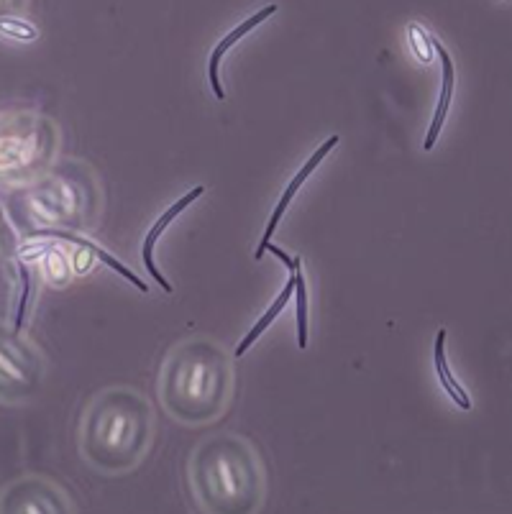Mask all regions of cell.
I'll use <instances>...</instances> for the list:
<instances>
[{"label":"cell","instance_id":"obj_1","mask_svg":"<svg viewBox=\"0 0 512 514\" xmlns=\"http://www.w3.org/2000/svg\"><path fill=\"white\" fill-rule=\"evenodd\" d=\"M231 356L213 338H190L169 351L159 374V399L182 425H208L231 405Z\"/></svg>","mask_w":512,"mask_h":514},{"label":"cell","instance_id":"obj_2","mask_svg":"<svg viewBox=\"0 0 512 514\" xmlns=\"http://www.w3.org/2000/svg\"><path fill=\"white\" fill-rule=\"evenodd\" d=\"M154 412L144 394L126 387L100 392L85 410L80 425V448L103 474H128L149 451Z\"/></svg>","mask_w":512,"mask_h":514},{"label":"cell","instance_id":"obj_3","mask_svg":"<svg viewBox=\"0 0 512 514\" xmlns=\"http://www.w3.org/2000/svg\"><path fill=\"white\" fill-rule=\"evenodd\" d=\"M190 481L200 507L213 514L256 512L267 476L254 445L239 435H213L190 458Z\"/></svg>","mask_w":512,"mask_h":514},{"label":"cell","instance_id":"obj_4","mask_svg":"<svg viewBox=\"0 0 512 514\" xmlns=\"http://www.w3.org/2000/svg\"><path fill=\"white\" fill-rule=\"evenodd\" d=\"M44 379V361L21 338V333L0 325V399L24 402L34 397Z\"/></svg>","mask_w":512,"mask_h":514},{"label":"cell","instance_id":"obj_5","mask_svg":"<svg viewBox=\"0 0 512 514\" xmlns=\"http://www.w3.org/2000/svg\"><path fill=\"white\" fill-rule=\"evenodd\" d=\"M70 502L47 479L26 476L6 489L0 497V512H70Z\"/></svg>","mask_w":512,"mask_h":514},{"label":"cell","instance_id":"obj_6","mask_svg":"<svg viewBox=\"0 0 512 514\" xmlns=\"http://www.w3.org/2000/svg\"><path fill=\"white\" fill-rule=\"evenodd\" d=\"M274 13H277V3H269V6L259 8L254 16H249L246 21H241L239 26H233V29L228 31L221 41H218L216 47H213V52H210V59H208V82H210V87H213V95H216L218 103H226V87H223V82H221V64H223V59H226V54L231 52V49L236 47L241 39H246V36H249L256 26H262L267 18H272Z\"/></svg>","mask_w":512,"mask_h":514},{"label":"cell","instance_id":"obj_7","mask_svg":"<svg viewBox=\"0 0 512 514\" xmlns=\"http://www.w3.org/2000/svg\"><path fill=\"white\" fill-rule=\"evenodd\" d=\"M200 195H205V185H198V187H192V190H187L185 195L177 200V203H172L167 210H164L162 215H159L157 223H154V226L149 228V231H146V236H144V246H141V259H144L146 272L152 274V279L159 284V287L164 289V292H172V284H169V279L164 277L162 272H159L157 261H154V246H157V241L162 238V233L169 228V223L180 218V215L185 213V210L190 208V205L195 203Z\"/></svg>","mask_w":512,"mask_h":514},{"label":"cell","instance_id":"obj_8","mask_svg":"<svg viewBox=\"0 0 512 514\" xmlns=\"http://www.w3.org/2000/svg\"><path fill=\"white\" fill-rule=\"evenodd\" d=\"M338 141H341V139H338V136H331V139H328V141H323V144H320L318 149L313 151V156H310L308 162H305L303 167H300V172H297L295 177H292L290 185H287V190L282 192V197H280V200H277V208H274V210H272V215H269L267 231H264L262 241H259V246H256V259H262V256H264V243L272 241L274 231H277V228H280V220L285 218L287 208H290V203H292V200H295L297 192H300V187H303L305 182L310 180V174H313L315 169L320 167V162H323V159H326V156L331 154L333 149H336Z\"/></svg>","mask_w":512,"mask_h":514},{"label":"cell","instance_id":"obj_9","mask_svg":"<svg viewBox=\"0 0 512 514\" xmlns=\"http://www.w3.org/2000/svg\"><path fill=\"white\" fill-rule=\"evenodd\" d=\"M431 47L436 49L438 59H441V93H438V105H436V113L431 118V128L425 133V141H423V149L431 151L436 146L438 136L443 131V123H446L448 110H451V100H454V85H456V70H454V59L448 54V49L443 47L441 41H436L431 36Z\"/></svg>","mask_w":512,"mask_h":514},{"label":"cell","instance_id":"obj_10","mask_svg":"<svg viewBox=\"0 0 512 514\" xmlns=\"http://www.w3.org/2000/svg\"><path fill=\"white\" fill-rule=\"evenodd\" d=\"M303 264V259H297L295 261V266H290V277H287V284H285V289H282L280 295H277V300L272 302V305H269V310L264 312L262 318L256 320L254 323V328L249 330V333L244 335V338H241L239 341V346H236V351H233V356H236V359H239V356H244L246 351H249L251 346H254L256 341H259V338H262L264 335V330L269 328V325L274 323V320L280 318V312L285 310V305L287 302H290V297H292V292H295V272H297V266Z\"/></svg>","mask_w":512,"mask_h":514},{"label":"cell","instance_id":"obj_11","mask_svg":"<svg viewBox=\"0 0 512 514\" xmlns=\"http://www.w3.org/2000/svg\"><path fill=\"white\" fill-rule=\"evenodd\" d=\"M433 366H436L438 382L446 389V394L451 397V402L461 407V410H472V397L466 394V389L456 382L454 371H451V364H448L446 356V328L438 330L436 335V351H433Z\"/></svg>","mask_w":512,"mask_h":514},{"label":"cell","instance_id":"obj_12","mask_svg":"<svg viewBox=\"0 0 512 514\" xmlns=\"http://www.w3.org/2000/svg\"><path fill=\"white\" fill-rule=\"evenodd\" d=\"M295 300H297V348L305 351L308 348V279H305L303 264L297 266L295 272Z\"/></svg>","mask_w":512,"mask_h":514},{"label":"cell","instance_id":"obj_13","mask_svg":"<svg viewBox=\"0 0 512 514\" xmlns=\"http://www.w3.org/2000/svg\"><path fill=\"white\" fill-rule=\"evenodd\" d=\"M54 236H59V238H67V241L77 243V246H85V249H90V251H93V254L98 256L100 261H105V264L111 266L113 272H116V274H121V277H126L128 282H131V284H134L136 289H139V292H144V295H146V292H149V287H146V284L141 282V279L136 277V274H131V272H128V269H126V266L121 264V261H116V259H113V256L108 254V251H103V249H100V246H95V243H90V241H82V238L67 236V233H57V231H54Z\"/></svg>","mask_w":512,"mask_h":514},{"label":"cell","instance_id":"obj_14","mask_svg":"<svg viewBox=\"0 0 512 514\" xmlns=\"http://www.w3.org/2000/svg\"><path fill=\"white\" fill-rule=\"evenodd\" d=\"M18 277H21V300H18V310H16V320H13V330L21 333L24 330V320H26V305H29V295H31V274L24 264H18Z\"/></svg>","mask_w":512,"mask_h":514},{"label":"cell","instance_id":"obj_15","mask_svg":"<svg viewBox=\"0 0 512 514\" xmlns=\"http://www.w3.org/2000/svg\"><path fill=\"white\" fill-rule=\"evenodd\" d=\"M0 31L13 39H21V41H31L36 39V29L29 26L26 21H18V18H8V16H0Z\"/></svg>","mask_w":512,"mask_h":514}]
</instances>
